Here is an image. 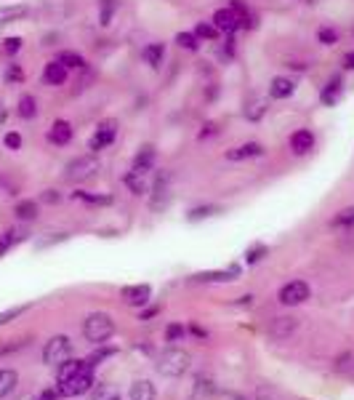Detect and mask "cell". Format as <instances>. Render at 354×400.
Segmentation results:
<instances>
[{"label":"cell","mask_w":354,"mask_h":400,"mask_svg":"<svg viewBox=\"0 0 354 400\" xmlns=\"http://www.w3.org/2000/svg\"><path fill=\"white\" fill-rule=\"evenodd\" d=\"M189 352L187 350H181V347H168V350H163L158 358V371L163 377H171V379H176V377H184L187 371H189Z\"/></svg>","instance_id":"obj_1"},{"label":"cell","mask_w":354,"mask_h":400,"mask_svg":"<svg viewBox=\"0 0 354 400\" xmlns=\"http://www.w3.org/2000/svg\"><path fill=\"white\" fill-rule=\"evenodd\" d=\"M112 334H115V320L107 312H91L83 323V337L94 344H104Z\"/></svg>","instance_id":"obj_2"},{"label":"cell","mask_w":354,"mask_h":400,"mask_svg":"<svg viewBox=\"0 0 354 400\" xmlns=\"http://www.w3.org/2000/svg\"><path fill=\"white\" fill-rule=\"evenodd\" d=\"M98 160L96 155H80V158L75 160H70L67 163V168H64V177L70 181H88V179H94L98 174Z\"/></svg>","instance_id":"obj_3"},{"label":"cell","mask_w":354,"mask_h":400,"mask_svg":"<svg viewBox=\"0 0 354 400\" xmlns=\"http://www.w3.org/2000/svg\"><path fill=\"white\" fill-rule=\"evenodd\" d=\"M70 355H72V341H70V337H64V334L48 339L45 347H43V363L56 366V368H59L64 360H70Z\"/></svg>","instance_id":"obj_4"},{"label":"cell","mask_w":354,"mask_h":400,"mask_svg":"<svg viewBox=\"0 0 354 400\" xmlns=\"http://www.w3.org/2000/svg\"><path fill=\"white\" fill-rule=\"evenodd\" d=\"M118 139V120L115 118H107L101 120L96 126V131H94V137L88 139V150H91V155H96L101 150H107L110 144H115Z\"/></svg>","instance_id":"obj_5"},{"label":"cell","mask_w":354,"mask_h":400,"mask_svg":"<svg viewBox=\"0 0 354 400\" xmlns=\"http://www.w3.org/2000/svg\"><path fill=\"white\" fill-rule=\"evenodd\" d=\"M91 390H94V371L91 368L59 381V395H64V398H80V395H85Z\"/></svg>","instance_id":"obj_6"},{"label":"cell","mask_w":354,"mask_h":400,"mask_svg":"<svg viewBox=\"0 0 354 400\" xmlns=\"http://www.w3.org/2000/svg\"><path fill=\"white\" fill-rule=\"evenodd\" d=\"M309 297H312V288H309V283H306V280H291V283H285V286L280 288V294H277L280 304H285V307L304 304Z\"/></svg>","instance_id":"obj_7"},{"label":"cell","mask_w":354,"mask_h":400,"mask_svg":"<svg viewBox=\"0 0 354 400\" xmlns=\"http://www.w3.org/2000/svg\"><path fill=\"white\" fill-rule=\"evenodd\" d=\"M45 139L51 141L54 147H67L70 141L75 139V128H72V123L70 120H54L51 123V128H48V134H45Z\"/></svg>","instance_id":"obj_8"},{"label":"cell","mask_w":354,"mask_h":400,"mask_svg":"<svg viewBox=\"0 0 354 400\" xmlns=\"http://www.w3.org/2000/svg\"><path fill=\"white\" fill-rule=\"evenodd\" d=\"M171 174H158V181L152 187V198H149V208L152 211H165L171 206V190H168Z\"/></svg>","instance_id":"obj_9"},{"label":"cell","mask_w":354,"mask_h":400,"mask_svg":"<svg viewBox=\"0 0 354 400\" xmlns=\"http://www.w3.org/2000/svg\"><path fill=\"white\" fill-rule=\"evenodd\" d=\"M30 14H32V8L27 3H6V6H0V27L30 19Z\"/></svg>","instance_id":"obj_10"},{"label":"cell","mask_w":354,"mask_h":400,"mask_svg":"<svg viewBox=\"0 0 354 400\" xmlns=\"http://www.w3.org/2000/svg\"><path fill=\"white\" fill-rule=\"evenodd\" d=\"M264 152H267V150H264V144H258V141H245V144H240V147L227 150V155H224V158L229 160V163H240V160L261 158Z\"/></svg>","instance_id":"obj_11"},{"label":"cell","mask_w":354,"mask_h":400,"mask_svg":"<svg viewBox=\"0 0 354 400\" xmlns=\"http://www.w3.org/2000/svg\"><path fill=\"white\" fill-rule=\"evenodd\" d=\"M211 21L216 24V30L221 35H235L237 30H240V17H237L229 6H227V8H218Z\"/></svg>","instance_id":"obj_12"},{"label":"cell","mask_w":354,"mask_h":400,"mask_svg":"<svg viewBox=\"0 0 354 400\" xmlns=\"http://www.w3.org/2000/svg\"><path fill=\"white\" fill-rule=\"evenodd\" d=\"M67 78H70V70H67L64 64H59L56 59L48 61V64L43 67V83H45V86H51V88H59V86H64Z\"/></svg>","instance_id":"obj_13"},{"label":"cell","mask_w":354,"mask_h":400,"mask_svg":"<svg viewBox=\"0 0 354 400\" xmlns=\"http://www.w3.org/2000/svg\"><path fill=\"white\" fill-rule=\"evenodd\" d=\"M291 150H293V155H309L312 150H315V134L309 131V128H298L293 131V137H291Z\"/></svg>","instance_id":"obj_14"},{"label":"cell","mask_w":354,"mask_h":400,"mask_svg":"<svg viewBox=\"0 0 354 400\" xmlns=\"http://www.w3.org/2000/svg\"><path fill=\"white\" fill-rule=\"evenodd\" d=\"M120 297L128 301V304H134V307H144L149 297H152V288L147 286V283H136V286H125L123 291H120Z\"/></svg>","instance_id":"obj_15"},{"label":"cell","mask_w":354,"mask_h":400,"mask_svg":"<svg viewBox=\"0 0 354 400\" xmlns=\"http://www.w3.org/2000/svg\"><path fill=\"white\" fill-rule=\"evenodd\" d=\"M341 94H344V78H341V75H333V78L322 86V91H320V101H322L325 107H335L338 99H341Z\"/></svg>","instance_id":"obj_16"},{"label":"cell","mask_w":354,"mask_h":400,"mask_svg":"<svg viewBox=\"0 0 354 400\" xmlns=\"http://www.w3.org/2000/svg\"><path fill=\"white\" fill-rule=\"evenodd\" d=\"M295 94V80L285 78V75H277L269 80V97L272 99H291Z\"/></svg>","instance_id":"obj_17"},{"label":"cell","mask_w":354,"mask_h":400,"mask_svg":"<svg viewBox=\"0 0 354 400\" xmlns=\"http://www.w3.org/2000/svg\"><path fill=\"white\" fill-rule=\"evenodd\" d=\"M155 147L152 144H144L141 150L136 152V158H134V171L136 174H141V177H147L152 168H155Z\"/></svg>","instance_id":"obj_18"},{"label":"cell","mask_w":354,"mask_h":400,"mask_svg":"<svg viewBox=\"0 0 354 400\" xmlns=\"http://www.w3.org/2000/svg\"><path fill=\"white\" fill-rule=\"evenodd\" d=\"M30 238V232L27 230H21V227H11V230H6L3 235H0V257H6L11 248H17L19 243Z\"/></svg>","instance_id":"obj_19"},{"label":"cell","mask_w":354,"mask_h":400,"mask_svg":"<svg viewBox=\"0 0 354 400\" xmlns=\"http://www.w3.org/2000/svg\"><path fill=\"white\" fill-rule=\"evenodd\" d=\"M237 275H240V267H237V264H232L229 270H211V272H197V275H192V278H195L197 283H227V280H235Z\"/></svg>","instance_id":"obj_20"},{"label":"cell","mask_w":354,"mask_h":400,"mask_svg":"<svg viewBox=\"0 0 354 400\" xmlns=\"http://www.w3.org/2000/svg\"><path fill=\"white\" fill-rule=\"evenodd\" d=\"M141 59L147 61L152 70H160L165 61V43H149L141 48Z\"/></svg>","instance_id":"obj_21"},{"label":"cell","mask_w":354,"mask_h":400,"mask_svg":"<svg viewBox=\"0 0 354 400\" xmlns=\"http://www.w3.org/2000/svg\"><path fill=\"white\" fill-rule=\"evenodd\" d=\"M40 112L38 107V99L32 97V94H21L19 101H17V115H19L21 120H35Z\"/></svg>","instance_id":"obj_22"},{"label":"cell","mask_w":354,"mask_h":400,"mask_svg":"<svg viewBox=\"0 0 354 400\" xmlns=\"http://www.w3.org/2000/svg\"><path fill=\"white\" fill-rule=\"evenodd\" d=\"M295 328H298V320L295 318H275L272 320V326H269V334H272L275 339H288Z\"/></svg>","instance_id":"obj_23"},{"label":"cell","mask_w":354,"mask_h":400,"mask_svg":"<svg viewBox=\"0 0 354 400\" xmlns=\"http://www.w3.org/2000/svg\"><path fill=\"white\" fill-rule=\"evenodd\" d=\"M14 217L19 221H35L40 217V206L35 200H19L14 206Z\"/></svg>","instance_id":"obj_24"},{"label":"cell","mask_w":354,"mask_h":400,"mask_svg":"<svg viewBox=\"0 0 354 400\" xmlns=\"http://www.w3.org/2000/svg\"><path fill=\"white\" fill-rule=\"evenodd\" d=\"M128 400H155V384L147 379H138L128 390Z\"/></svg>","instance_id":"obj_25"},{"label":"cell","mask_w":354,"mask_h":400,"mask_svg":"<svg viewBox=\"0 0 354 400\" xmlns=\"http://www.w3.org/2000/svg\"><path fill=\"white\" fill-rule=\"evenodd\" d=\"M269 112V101L267 99H251L245 104V110H242V115L245 120H251V123H258V120H264V115Z\"/></svg>","instance_id":"obj_26"},{"label":"cell","mask_w":354,"mask_h":400,"mask_svg":"<svg viewBox=\"0 0 354 400\" xmlns=\"http://www.w3.org/2000/svg\"><path fill=\"white\" fill-rule=\"evenodd\" d=\"M85 368H94L88 360H64L59 366V374H56V379L64 381L70 379V377H75V374H80V371H85Z\"/></svg>","instance_id":"obj_27"},{"label":"cell","mask_w":354,"mask_h":400,"mask_svg":"<svg viewBox=\"0 0 354 400\" xmlns=\"http://www.w3.org/2000/svg\"><path fill=\"white\" fill-rule=\"evenodd\" d=\"M118 11H120V0H98V24L101 27H110Z\"/></svg>","instance_id":"obj_28"},{"label":"cell","mask_w":354,"mask_h":400,"mask_svg":"<svg viewBox=\"0 0 354 400\" xmlns=\"http://www.w3.org/2000/svg\"><path fill=\"white\" fill-rule=\"evenodd\" d=\"M56 61L64 64L67 70H88V61H85V57L78 54V51H59V54H56Z\"/></svg>","instance_id":"obj_29"},{"label":"cell","mask_w":354,"mask_h":400,"mask_svg":"<svg viewBox=\"0 0 354 400\" xmlns=\"http://www.w3.org/2000/svg\"><path fill=\"white\" fill-rule=\"evenodd\" d=\"M17 384H19V374L14 368H0V398L11 395L17 390Z\"/></svg>","instance_id":"obj_30"},{"label":"cell","mask_w":354,"mask_h":400,"mask_svg":"<svg viewBox=\"0 0 354 400\" xmlns=\"http://www.w3.org/2000/svg\"><path fill=\"white\" fill-rule=\"evenodd\" d=\"M224 208L221 206H216V203H205V206H195L189 214H187V219L189 221H202V219H211V217H216V214H221Z\"/></svg>","instance_id":"obj_31"},{"label":"cell","mask_w":354,"mask_h":400,"mask_svg":"<svg viewBox=\"0 0 354 400\" xmlns=\"http://www.w3.org/2000/svg\"><path fill=\"white\" fill-rule=\"evenodd\" d=\"M192 32L200 38V43H205V40H208V43H216V40L221 38V32L216 30V24H214V21H197Z\"/></svg>","instance_id":"obj_32"},{"label":"cell","mask_w":354,"mask_h":400,"mask_svg":"<svg viewBox=\"0 0 354 400\" xmlns=\"http://www.w3.org/2000/svg\"><path fill=\"white\" fill-rule=\"evenodd\" d=\"M123 184H125V187H128L134 195H147V192H149V187H147L144 177H141V174H136L134 168H131V171L123 177Z\"/></svg>","instance_id":"obj_33"},{"label":"cell","mask_w":354,"mask_h":400,"mask_svg":"<svg viewBox=\"0 0 354 400\" xmlns=\"http://www.w3.org/2000/svg\"><path fill=\"white\" fill-rule=\"evenodd\" d=\"M24 78H27V75H24V70H21L19 61L11 59L8 64H6V70H3V80H6V86H21Z\"/></svg>","instance_id":"obj_34"},{"label":"cell","mask_w":354,"mask_h":400,"mask_svg":"<svg viewBox=\"0 0 354 400\" xmlns=\"http://www.w3.org/2000/svg\"><path fill=\"white\" fill-rule=\"evenodd\" d=\"M21 48H24V38L21 35H8V38H3V43H0V54L6 59H14Z\"/></svg>","instance_id":"obj_35"},{"label":"cell","mask_w":354,"mask_h":400,"mask_svg":"<svg viewBox=\"0 0 354 400\" xmlns=\"http://www.w3.org/2000/svg\"><path fill=\"white\" fill-rule=\"evenodd\" d=\"M94 400H120L118 384H112V381H101V384H94Z\"/></svg>","instance_id":"obj_36"},{"label":"cell","mask_w":354,"mask_h":400,"mask_svg":"<svg viewBox=\"0 0 354 400\" xmlns=\"http://www.w3.org/2000/svg\"><path fill=\"white\" fill-rule=\"evenodd\" d=\"M72 200H83L88 206H112V195H94V192H83V190H75Z\"/></svg>","instance_id":"obj_37"},{"label":"cell","mask_w":354,"mask_h":400,"mask_svg":"<svg viewBox=\"0 0 354 400\" xmlns=\"http://www.w3.org/2000/svg\"><path fill=\"white\" fill-rule=\"evenodd\" d=\"M331 224H333V227H341V230H354V206H349V208H341V211L333 217Z\"/></svg>","instance_id":"obj_38"},{"label":"cell","mask_w":354,"mask_h":400,"mask_svg":"<svg viewBox=\"0 0 354 400\" xmlns=\"http://www.w3.org/2000/svg\"><path fill=\"white\" fill-rule=\"evenodd\" d=\"M214 392H216V387H214V381H211V379H202V377H197V381H195V392H192V400L211 398Z\"/></svg>","instance_id":"obj_39"},{"label":"cell","mask_w":354,"mask_h":400,"mask_svg":"<svg viewBox=\"0 0 354 400\" xmlns=\"http://www.w3.org/2000/svg\"><path fill=\"white\" fill-rule=\"evenodd\" d=\"M176 46L184 48V51H200V38H197L195 32H178Z\"/></svg>","instance_id":"obj_40"},{"label":"cell","mask_w":354,"mask_h":400,"mask_svg":"<svg viewBox=\"0 0 354 400\" xmlns=\"http://www.w3.org/2000/svg\"><path fill=\"white\" fill-rule=\"evenodd\" d=\"M237 17H240V30H258V14L253 8H245Z\"/></svg>","instance_id":"obj_41"},{"label":"cell","mask_w":354,"mask_h":400,"mask_svg":"<svg viewBox=\"0 0 354 400\" xmlns=\"http://www.w3.org/2000/svg\"><path fill=\"white\" fill-rule=\"evenodd\" d=\"M21 144H24V139H21L19 131H6V134H3V147H6V150H11V152H19Z\"/></svg>","instance_id":"obj_42"},{"label":"cell","mask_w":354,"mask_h":400,"mask_svg":"<svg viewBox=\"0 0 354 400\" xmlns=\"http://www.w3.org/2000/svg\"><path fill=\"white\" fill-rule=\"evenodd\" d=\"M267 254H269V248H267L264 243H256V246H251V248L245 251V261H248V264H258Z\"/></svg>","instance_id":"obj_43"},{"label":"cell","mask_w":354,"mask_h":400,"mask_svg":"<svg viewBox=\"0 0 354 400\" xmlns=\"http://www.w3.org/2000/svg\"><path fill=\"white\" fill-rule=\"evenodd\" d=\"M317 40L322 46H335L338 43V30H333V27H320L317 30Z\"/></svg>","instance_id":"obj_44"},{"label":"cell","mask_w":354,"mask_h":400,"mask_svg":"<svg viewBox=\"0 0 354 400\" xmlns=\"http://www.w3.org/2000/svg\"><path fill=\"white\" fill-rule=\"evenodd\" d=\"M70 238V232H51L48 238H40L35 243V248H48V246H56V243H64V240Z\"/></svg>","instance_id":"obj_45"},{"label":"cell","mask_w":354,"mask_h":400,"mask_svg":"<svg viewBox=\"0 0 354 400\" xmlns=\"http://www.w3.org/2000/svg\"><path fill=\"white\" fill-rule=\"evenodd\" d=\"M30 307L27 304H19V307H11V310H6V312H0V326H6V323H11L14 318H19V315H24Z\"/></svg>","instance_id":"obj_46"},{"label":"cell","mask_w":354,"mask_h":400,"mask_svg":"<svg viewBox=\"0 0 354 400\" xmlns=\"http://www.w3.org/2000/svg\"><path fill=\"white\" fill-rule=\"evenodd\" d=\"M165 337H168V341H184V337H187V328H184V326H178V323H171V326L165 328Z\"/></svg>","instance_id":"obj_47"},{"label":"cell","mask_w":354,"mask_h":400,"mask_svg":"<svg viewBox=\"0 0 354 400\" xmlns=\"http://www.w3.org/2000/svg\"><path fill=\"white\" fill-rule=\"evenodd\" d=\"M216 134H218V123H214V120H208V123H202V128H200L197 139L205 141V139H211V137H216Z\"/></svg>","instance_id":"obj_48"},{"label":"cell","mask_w":354,"mask_h":400,"mask_svg":"<svg viewBox=\"0 0 354 400\" xmlns=\"http://www.w3.org/2000/svg\"><path fill=\"white\" fill-rule=\"evenodd\" d=\"M40 200L48 203V206H56V203H61V192L59 190H43L40 192Z\"/></svg>","instance_id":"obj_49"},{"label":"cell","mask_w":354,"mask_h":400,"mask_svg":"<svg viewBox=\"0 0 354 400\" xmlns=\"http://www.w3.org/2000/svg\"><path fill=\"white\" fill-rule=\"evenodd\" d=\"M221 57H224L227 61L235 59V38H232V35H227V46L221 48Z\"/></svg>","instance_id":"obj_50"},{"label":"cell","mask_w":354,"mask_h":400,"mask_svg":"<svg viewBox=\"0 0 354 400\" xmlns=\"http://www.w3.org/2000/svg\"><path fill=\"white\" fill-rule=\"evenodd\" d=\"M344 70H349V72H354V51H349V54L344 57Z\"/></svg>","instance_id":"obj_51"},{"label":"cell","mask_w":354,"mask_h":400,"mask_svg":"<svg viewBox=\"0 0 354 400\" xmlns=\"http://www.w3.org/2000/svg\"><path fill=\"white\" fill-rule=\"evenodd\" d=\"M6 120H8V107H6V101L0 99V126H6Z\"/></svg>","instance_id":"obj_52"},{"label":"cell","mask_w":354,"mask_h":400,"mask_svg":"<svg viewBox=\"0 0 354 400\" xmlns=\"http://www.w3.org/2000/svg\"><path fill=\"white\" fill-rule=\"evenodd\" d=\"M152 315H158V307H149V310H144V312L138 315V320H147V318H152Z\"/></svg>","instance_id":"obj_53"},{"label":"cell","mask_w":354,"mask_h":400,"mask_svg":"<svg viewBox=\"0 0 354 400\" xmlns=\"http://www.w3.org/2000/svg\"><path fill=\"white\" fill-rule=\"evenodd\" d=\"M56 395H59L56 390H45V392H43V395H40L38 400H56Z\"/></svg>","instance_id":"obj_54"}]
</instances>
